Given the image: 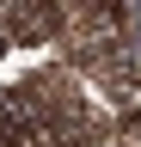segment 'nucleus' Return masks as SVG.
I'll return each mask as SVG.
<instances>
[{"instance_id":"obj_1","label":"nucleus","mask_w":141,"mask_h":147,"mask_svg":"<svg viewBox=\"0 0 141 147\" xmlns=\"http://www.w3.org/2000/svg\"><path fill=\"white\" fill-rule=\"evenodd\" d=\"M0 37H6V43H55L61 37V6L6 0V6H0Z\"/></svg>"},{"instance_id":"obj_2","label":"nucleus","mask_w":141,"mask_h":147,"mask_svg":"<svg viewBox=\"0 0 141 147\" xmlns=\"http://www.w3.org/2000/svg\"><path fill=\"white\" fill-rule=\"evenodd\" d=\"M0 147H25V129H19V117L6 110V98H0Z\"/></svg>"}]
</instances>
